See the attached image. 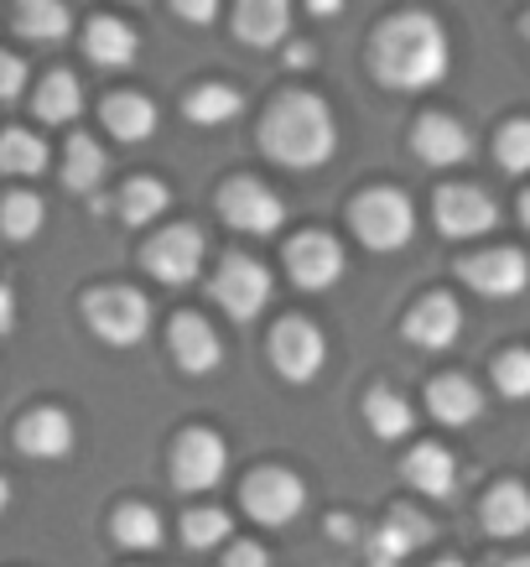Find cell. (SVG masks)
<instances>
[{
    "label": "cell",
    "instance_id": "cell-31",
    "mask_svg": "<svg viewBox=\"0 0 530 567\" xmlns=\"http://www.w3.org/2000/svg\"><path fill=\"white\" fill-rule=\"evenodd\" d=\"M115 542L131 551H156L162 547V516L146 505H125V511H115Z\"/></svg>",
    "mask_w": 530,
    "mask_h": 567
},
{
    "label": "cell",
    "instance_id": "cell-5",
    "mask_svg": "<svg viewBox=\"0 0 530 567\" xmlns=\"http://www.w3.org/2000/svg\"><path fill=\"white\" fill-rule=\"evenodd\" d=\"M224 474H229V447H224L219 432L193 427L177 437V447H172V484L177 489H188V495L219 489Z\"/></svg>",
    "mask_w": 530,
    "mask_h": 567
},
{
    "label": "cell",
    "instance_id": "cell-36",
    "mask_svg": "<svg viewBox=\"0 0 530 567\" xmlns=\"http://www.w3.org/2000/svg\"><path fill=\"white\" fill-rule=\"evenodd\" d=\"M499 391L510 395V401H520V395L530 391V360H526V354H520V349L499 360Z\"/></svg>",
    "mask_w": 530,
    "mask_h": 567
},
{
    "label": "cell",
    "instance_id": "cell-44",
    "mask_svg": "<svg viewBox=\"0 0 530 567\" xmlns=\"http://www.w3.org/2000/svg\"><path fill=\"white\" fill-rule=\"evenodd\" d=\"M505 567H526V557H515V563H505Z\"/></svg>",
    "mask_w": 530,
    "mask_h": 567
},
{
    "label": "cell",
    "instance_id": "cell-2",
    "mask_svg": "<svg viewBox=\"0 0 530 567\" xmlns=\"http://www.w3.org/2000/svg\"><path fill=\"white\" fill-rule=\"evenodd\" d=\"M260 141H266V156H276L281 167H323L328 156L339 152V125H333V110H328L318 94H281L276 110L260 125Z\"/></svg>",
    "mask_w": 530,
    "mask_h": 567
},
{
    "label": "cell",
    "instance_id": "cell-13",
    "mask_svg": "<svg viewBox=\"0 0 530 567\" xmlns=\"http://www.w3.org/2000/svg\"><path fill=\"white\" fill-rule=\"evenodd\" d=\"M432 542V520L422 511H391L385 526L370 536V567H401L411 551H422Z\"/></svg>",
    "mask_w": 530,
    "mask_h": 567
},
{
    "label": "cell",
    "instance_id": "cell-15",
    "mask_svg": "<svg viewBox=\"0 0 530 567\" xmlns=\"http://www.w3.org/2000/svg\"><path fill=\"white\" fill-rule=\"evenodd\" d=\"M172 354H177V364H183L188 375H208V370H219L224 344H219V333H214L208 318L183 312V318L172 323Z\"/></svg>",
    "mask_w": 530,
    "mask_h": 567
},
{
    "label": "cell",
    "instance_id": "cell-35",
    "mask_svg": "<svg viewBox=\"0 0 530 567\" xmlns=\"http://www.w3.org/2000/svg\"><path fill=\"white\" fill-rule=\"evenodd\" d=\"M499 162L510 167V173H526L530 167V125H505V136H499Z\"/></svg>",
    "mask_w": 530,
    "mask_h": 567
},
{
    "label": "cell",
    "instance_id": "cell-14",
    "mask_svg": "<svg viewBox=\"0 0 530 567\" xmlns=\"http://www.w3.org/2000/svg\"><path fill=\"white\" fill-rule=\"evenodd\" d=\"M458 271H463V281H468V287H474L479 297H499V302H505V297H520V292H526V276H530L520 250H489V256H468Z\"/></svg>",
    "mask_w": 530,
    "mask_h": 567
},
{
    "label": "cell",
    "instance_id": "cell-41",
    "mask_svg": "<svg viewBox=\"0 0 530 567\" xmlns=\"http://www.w3.org/2000/svg\"><path fill=\"white\" fill-rule=\"evenodd\" d=\"M287 63H291V69H312V48H308V42H297V48L287 52Z\"/></svg>",
    "mask_w": 530,
    "mask_h": 567
},
{
    "label": "cell",
    "instance_id": "cell-29",
    "mask_svg": "<svg viewBox=\"0 0 530 567\" xmlns=\"http://www.w3.org/2000/svg\"><path fill=\"white\" fill-rule=\"evenodd\" d=\"M240 94L229 84H204L188 94V121L193 125H229L235 115H240Z\"/></svg>",
    "mask_w": 530,
    "mask_h": 567
},
{
    "label": "cell",
    "instance_id": "cell-9",
    "mask_svg": "<svg viewBox=\"0 0 530 567\" xmlns=\"http://www.w3.org/2000/svg\"><path fill=\"white\" fill-rule=\"evenodd\" d=\"M323 360H328L323 333L312 323H302V318H287V323L271 333V364L291 385H308V380L323 370Z\"/></svg>",
    "mask_w": 530,
    "mask_h": 567
},
{
    "label": "cell",
    "instance_id": "cell-39",
    "mask_svg": "<svg viewBox=\"0 0 530 567\" xmlns=\"http://www.w3.org/2000/svg\"><path fill=\"white\" fill-rule=\"evenodd\" d=\"M224 567H271V557H266V547H256V542H240V547H229Z\"/></svg>",
    "mask_w": 530,
    "mask_h": 567
},
{
    "label": "cell",
    "instance_id": "cell-34",
    "mask_svg": "<svg viewBox=\"0 0 530 567\" xmlns=\"http://www.w3.org/2000/svg\"><path fill=\"white\" fill-rule=\"evenodd\" d=\"M183 542H188L193 551L219 547V542H229V516H224V511H188V516H183Z\"/></svg>",
    "mask_w": 530,
    "mask_h": 567
},
{
    "label": "cell",
    "instance_id": "cell-12",
    "mask_svg": "<svg viewBox=\"0 0 530 567\" xmlns=\"http://www.w3.org/2000/svg\"><path fill=\"white\" fill-rule=\"evenodd\" d=\"M287 266L302 292H323L343 276V245L333 235H297L287 250Z\"/></svg>",
    "mask_w": 530,
    "mask_h": 567
},
{
    "label": "cell",
    "instance_id": "cell-45",
    "mask_svg": "<svg viewBox=\"0 0 530 567\" xmlns=\"http://www.w3.org/2000/svg\"><path fill=\"white\" fill-rule=\"evenodd\" d=\"M443 567H463V563H443Z\"/></svg>",
    "mask_w": 530,
    "mask_h": 567
},
{
    "label": "cell",
    "instance_id": "cell-3",
    "mask_svg": "<svg viewBox=\"0 0 530 567\" xmlns=\"http://www.w3.org/2000/svg\"><path fill=\"white\" fill-rule=\"evenodd\" d=\"M84 318L104 344H115V349H131L152 333V302L136 287H100V292H89Z\"/></svg>",
    "mask_w": 530,
    "mask_h": 567
},
{
    "label": "cell",
    "instance_id": "cell-11",
    "mask_svg": "<svg viewBox=\"0 0 530 567\" xmlns=\"http://www.w3.org/2000/svg\"><path fill=\"white\" fill-rule=\"evenodd\" d=\"M499 224V208L489 193L479 188H447L437 193V229L447 240H474V235H489Z\"/></svg>",
    "mask_w": 530,
    "mask_h": 567
},
{
    "label": "cell",
    "instance_id": "cell-40",
    "mask_svg": "<svg viewBox=\"0 0 530 567\" xmlns=\"http://www.w3.org/2000/svg\"><path fill=\"white\" fill-rule=\"evenodd\" d=\"M17 328V292L0 281V333H11Z\"/></svg>",
    "mask_w": 530,
    "mask_h": 567
},
{
    "label": "cell",
    "instance_id": "cell-42",
    "mask_svg": "<svg viewBox=\"0 0 530 567\" xmlns=\"http://www.w3.org/2000/svg\"><path fill=\"white\" fill-rule=\"evenodd\" d=\"M312 6V17H339L343 11V0H308Z\"/></svg>",
    "mask_w": 530,
    "mask_h": 567
},
{
    "label": "cell",
    "instance_id": "cell-16",
    "mask_svg": "<svg viewBox=\"0 0 530 567\" xmlns=\"http://www.w3.org/2000/svg\"><path fill=\"white\" fill-rule=\"evenodd\" d=\"M17 447L27 453V458H42V464H52V458H69V453H73V422L58 412V406H42V412L21 416Z\"/></svg>",
    "mask_w": 530,
    "mask_h": 567
},
{
    "label": "cell",
    "instance_id": "cell-10",
    "mask_svg": "<svg viewBox=\"0 0 530 567\" xmlns=\"http://www.w3.org/2000/svg\"><path fill=\"white\" fill-rule=\"evenodd\" d=\"M219 208H224V224H235L245 235H271L276 224L287 219V204H281L266 183H256V177H235V183L224 188Z\"/></svg>",
    "mask_w": 530,
    "mask_h": 567
},
{
    "label": "cell",
    "instance_id": "cell-33",
    "mask_svg": "<svg viewBox=\"0 0 530 567\" xmlns=\"http://www.w3.org/2000/svg\"><path fill=\"white\" fill-rule=\"evenodd\" d=\"M42 219H48V208L37 193H11L6 204H0V229L11 235V240H32L42 235Z\"/></svg>",
    "mask_w": 530,
    "mask_h": 567
},
{
    "label": "cell",
    "instance_id": "cell-20",
    "mask_svg": "<svg viewBox=\"0 0 530 567\" xmlns=\"http://www.w3.org/2000/svg\"><path fill=\"white\" fill-rule=\"evenodd\" d=\"M235 32L250 48H276L291 32V0H240L235 6Z\"/></svg>",
    "mask_w": 530,
    "mask_h": 567
},
{
    "label": "cell",
    "instance_id": "cell-27",
    "mask_svg": "<svg viewBox=\"0 0 530 567\" xmlns=\"http://www.w3.org/2000/svg\"><path fill=\"white\" fill-rule=\"evenodd\" d=\"M167 204H172L167 183H156V177H131L121 193V219L125 224H152L167 214Z\"/></svg>",
    "mask_w": 530,
    "mask_h": 567
},
{
    "label": "cell",
    "instance_id": "cell-6",
    "mask_svg": "<svg viewBox=\"0 0 530 567\" xmlns=\"http://www.w3.org/2000/svg\"><path fill=\"white\" fill-rule=\"evenodd\" d=\"M214 302H219L235 323H256L260 308L271 302V276L250 256H229L214 276Z\"/></svg>",
    "mask_w": 530,
    "mask_h": 567
},
{
    "label": "cell",
    "instance_id": "cell-17",
    "mask_svg": "<svg viewBox=\"0 0 530 567\" xmlns=\"http://www.w3.org/2000/svg\"><path fill=\"white\" fill-rule=\"evenodd\" d=\"M463 333V308L453 297H422L406 318V339L422 349H453Z\"/></svg>",
    "mask_w": 530,
    "mask_h": 567
},
{
    "label": "cell",
    "instance_id": "cell-25",
    "mask_svg": "<svg viewBox=\"0 0 530 567\" xmlns=\"http://www.w3.org/2000/svg\"><path fill=\"white\" fill-rule=\"evenodd\" d=\"M104 125L115 131V141H146L156 131V104L141 94H115L104 104Z\"/></svg>",
    "mask_w": 530,
    "mask_h": 567
},
{
    "label": "cell",
    "instance_id": "cell-32",
    "mask_svg": "<svg viewBox=\"0 0 530 567\" xmlns=\"http://www.w3.org/2000/svg\"><path fill=\"white\" fill-rule=\"evenodd\" d=\"M63 177H69L73 193H94L100 188V177H104V152L89 136H73L69 141V162H63Z\"/></svg>",
    "mask_w": 530,
    "mask_h": 567
},
{
    "label": "cell",
    "instance_id": "cell-21",
    "mask_svg": "<svg viewBox=\"0 0 530 567\" xmlns=\"http://www.w3.org/2000/svg\"><path fill=\"white\" fill-rule=\"evenodd\" d=\"M406 480L432 499H453L458 495V458L437 443H422L416 453L406 458Z\"/></svg>",
    "mask_w": 530,
    "mask_h": 567
},
{
    "label": "cell",
    "instance_id": "cell-30",
    "mask_svg": "<svg viewBox=\"0 0 530 567\" xmlns=\"http://www.w3.org/2000/svg\"><path fill=\"white\" fill-rule=\"evenodd\" d=\"M370 427H375V437H385V443H395V437H406L411 432V422H416V412H411V401L406 395H395V391H385L380 385L375 395H370Z\"/></svg>",
    "mask_w": 530,
    "mask_h": 567
},
{
    "label": "cell",
    "instance_id": "cell-18",
    "mask_svg": "<svg viewBox=\"0 0 530 567\" xmlns=\"http://www.w3.org/2000/svg\"><path fill=\"white\" fill-rule=\"evenodd\" d=\"M416 156L427 167H458V162L474 156V136L458 121H447V115H427L416 125Z\"/></svg>",
    "mask_w": 530,
    "mask_h": 567
},
{
    "label": "cell",
    "instance_id": "cell-23",
    "mask_svg": "<svg viewBox=\"0 0 530 567\" xmlns=\"http://www.w3.org/2000/svg\"><path fill=\"white\" fill-rule=\"evenodd\" d=\"M17 32L32 42H63L73 32V17L63 0H17Z\"/></svg>",
    "mask_w": 530,
    "mask_h": 567
},
{
    "label": "cell",
    "instance_id": "cell-38",
    "mask_svg": "<svg viewBox=\"0 0 530 567\" xmlns=\"http://www.w3.org/2000/svg\"><path fill=\"white\" fill-rule=\"evenodd\" d=\"M177 6V17L193 21V27H208V21L219 17V0H172Z\"/></svg>",
    "mask_w": 530,
    "mask_h": 567
},
{
    "label": "cell",
    "instance_id": "cell-24",
    "mask_svg": "<svg viewBox=\"0 0 530 567\" xmlns=\"http://www.w3.org/2000/svg\"><path fill=\"white\" fill-rule=\"evenodd\" d=\"M530 526V499L520 484H499L495 495L484 499V532L489 536H520Z\"/></svg>",
    "mask_w": 530,
    "mask_h": 567
},
{
    "label": "cell",
    "instance_id": "cell-22",
    "mask_svg": "<svg viewBox=\"0 0 530 567\" xmlns=\"http://www.w3.org/2000/svg\"><path fill=\"white\" fill-rule=\"evenodd\" d=\"M84 48H89V58H94L100 69H131V63H136V52H141V37H136V27H125V21L100 17L94 27H89Z\"/></svg>",
    "mask_w": 530,
    "mask_h": 567
},
{
    "label": "cell",
    "instance_id": "cell-28",
    "mask_svg": "<svg viewBox=\"0 0 530 567\" xmlns=\"http://www.w3.org/2000/svg\"><path fill=\"white\" fill-rule=\"evenodd\" d=\"M42 167H48V141H37L32 131H6L0 136V173L37 177Z\"/></svg>",
    "mask_w": 530,
    "mask_h": 567
},
{
    "label": "cell",
    "instance_id": "cell-26",
    "mask_svg": "<svg viewBox=\"0 0 530 567\" xmlns=\"http://www.w3.org/2000/svg\"><path fill=\"white\" fill-rule=\"evenodd\" d=\"M79 110H84V89L73 73H52L48 84L37 89V115L48 125H69L79 121Z\"/></svg>",
    "mask_w": 530,
    "mask_h": 567
},
{
    "label": "cell",
    "instance_id": "cell-37",
    "mask_svg": "<svg viewBox=\"0 0 530 567\" xmlns=\"http://www.w3.org/2000/svg\"><path fill=\"white\" fill-rule=\"evenodd\" d=\"M21 89H27V63L11 58V52H0V100H17Z\"/></svg>",
    "mask_w": 530,
    "mask_h": 567
},
{
    "label": "cell",
    "instance_id": "cell-8",
    "mask_svg": "<svg viewBox=\"0 0 530 567\" xmlns=\"http://www.w3.org/2000/svg\"><path fill=\"white\" fill-rule=\"evenodd\" d=\"M204 256H208V240L193 229V224H172L167 235H156V240L146 245V266H152L156 281H167V287H188V281H198Z\"/></svg>",
    "mask_w": 530,
    "mask_h": 567
},
{
    "label": "cell",
    "instance_id": "cell-4",
    "mask_svg": "<svg viewBox=\"0 0 530 567\" xmlns=\"http://www.w3.org/2000/svg\"><path fill=\"white\" fill-rule=\"evenodd\" d=\"M354 229H360V240L370 245V250L391 256V250L411 245V235H416V208H411L406 193L375 188L354 204Z\"/></svg>",
    "mask_w": 530,
    "mask_h": 567
},
{
    "label": "cell",
    "instance_id": "cell-43",
    "mask_svg": "<svg viewBox=\"0 0 530 567\" xmlns=\"http://www.w3.org/2000/svg\"><path fill=\"white\" fill-rule=\"evenodd\" d=\"M6 505H11V484L0 480V516H6Z\"/></svg>",
    "mask_w": 530,
    "mask_h": 567
},
{
    "label": "cell",
    "instance_id": "cell-7",
    "mask_svg": "<svg viewBox=\"0 0 530 567\" xmlns=\"http://www.w3.org/2000/svg\"><path fill=\"white\" fill-rule=\"evenodd\" d=\"M308 505V484L297 480L291 468H256L245 480V511L260 520V526H291Z\"/></svg>",
    "mask_w": 530,
    "mask_h": 567
},
{
    "label": "cell",
    "instance_id": "cell-19",
    "mask_svg": "<svg viewBox=\"0 0 530 567\" xmlns=\"http://www.w3.org/2000/svg\"><path fill=\"white\" fill-rule=\"evenodd\" d=\"M427 406L443 427H468V422H479V412H484V391L468 375H443V380H432Z\"/></svg>",
    "mask_w": 530,
    "mask_h": 567
},
{
    "label": "cell",
    "instance_id": "cell-1",
    "mask_svg": "<svg viewBox=\"0 0 530 567\" xmlns=\"http://www.w3.org/2000/svg\"><path fill=\"white\" fill-rule=\"evenodd\" d=\"M375 73L391 89H432L447 73V32L427 11H406L380 27L375 37Z\"/></svg>",
    "mask_w": 530,
    "mask_h": 567
}]
</instances>
